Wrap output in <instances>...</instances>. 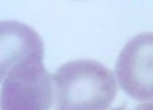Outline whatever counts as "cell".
<instances>
[{
	"instance_id": "cell-1",
	"label": "cell",
	"mask_w": 153,
	"mask_h": 110,
	"mask_svg": "<svg viewBox=\"0 0 153 110\" xmlns=\"http://www.w3.org/2000/svg\"><path fill=\"white\" fill-rule=\"evenodd\" d=\"M53 78L58 109H106L117 93L112 72L95 60L70 61L61 66Z\"/></svg>"
},
{
	"instance_id": "cell-2",
	"label": "cell",
	"mask_w": 153,
	"mask_h": 110,
	"mask_svg": "<svg viewBox=\"0 0 153 110\" xmlns=\"http://www.w3.org/2000/svg\"><path fill=\"white\" fill-rule=\"evenodd\" d=\"M3 82L0 91L1 109L44 110L53 104V78L42 62L16 67Z\"/></svg>"
},
{
	"instance_id": "cell-3",
	"label": "cell",
	"mask_w": 153,
	"mask_h": 110,
	"mask_svg": "<svg viewBox=\"0 0 153 110\" xmlns=\"http://www.w3.org/2000/svg\"><path fill=\"white\" fill-rule=\"evenodd\" d=\"M116 73L120 87L130 97L153 100V33L128 42L120 54Z\"/></svg>"
},
{
	"instance_id": "cell-4",
	"label": "cell",
	"mask_w": 153,
	"mask_h": 110,
	"mask_svg": "<svg viewBox=\"0 0 153 110\" xmlns=\"http://www.w3.org/2000/svg\"><path fill=\"white\" fill-rule=\"evenodd\" d=\"M44 43L37 32L22 22L0 21V83L18 66L42 62Z\"/></svg>"
}]
</instances>
